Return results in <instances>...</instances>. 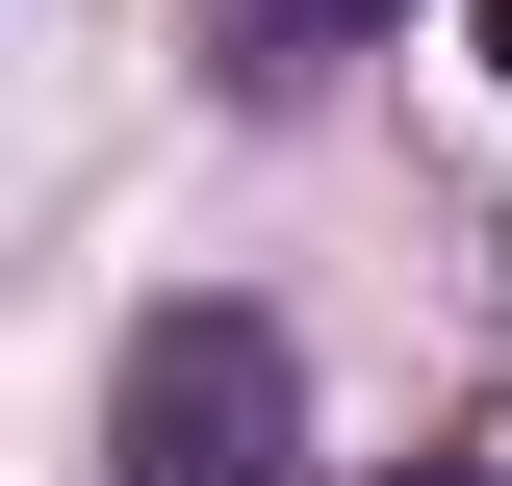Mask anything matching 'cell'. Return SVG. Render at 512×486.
<instances>
[{
    "label": "cell",
    "instance_id": "obj_1",
    "mask_svg": "<svg viewBox=\"0 0 512 486\" xmlns=\"http://www.w3.org/2000/svg\"><path fill=\"white\" fill-rule=\"evenodd\" d=\"M128 486H282V333L256 307H154L128 333Z\"/></svg>",
    "mask_w": 512,
    "mask_h": 486
},
{
    "label": "cell",
    "instance_id": "obj_2",
    "mask_svg": "<svg viewBox=\"0 0 512 486\" xmlns=\"http://www.w3.org/2000/svg\"><path fill=\"white\" fill-rule=\"evenodd\" d=\"M359 26H384V0H282V52H359Z\"/></svg>",
    "mask_w": 512,
    "mask_h": 486
},
{
    "label": "cell",
    "instance_id": "obj_3",
    "mask_svg": "<svg viewBox=\"0 0 512 486\" xmlns=\"http://www.w3.org/2000/svg\"><path fill=\"white\" fill-rule=\"evenodd\" d=\"M487 77H512V0H487Z\"/></svg>",
    "mask_w": 512,
    "mask_h": 486
},
{
    "label": "cell",
    "instance_id": "obj_4",
    "mask_svg": "<svg viewBox=\"0 0 512 486\" xmlns=\"http://www.w3.org/2000/svg\"><path fill=\"white\" fill-rule=\"evenodd\" d=\"M410 486H461V461H410Z\"/></svg>",
    "mask_w": 512,
    "mask_h": 486
}]
</instances>
